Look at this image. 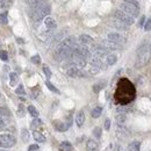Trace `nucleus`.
I'll return each instance as SVG.
<instances>
[{
	"mask_svg": "<svg viewBox=\"0 0 151 151\" xmlns=\"http://www.w3.org/2000/svg\"><path fill=\"white\" fill-rule=\"evenodd\" d=\"M107 40H109V41H112V42H114V43H116L119 45L126 43V37L122 36L119 33H110V34H108L107 35Z\"/></svg>",
	"mask_w": 151,
	"mask_h": 151,
	"instance_id": "8",
	"label": "nucleus"
},
{
	"mask_svg": "<svg viewBox=\"0 0 151 151\" xmlns=\"http://www.w3.org/2000/svg\"><path fill=\"white\" fill-rule=\"evenodd\" d=\"M116 61H117V57L114 54H108L106 56V64L107 65H114L116 63Z\"/></svg>",
	"mask_w": 151,
	"mask_h": 151,
	"instance_id": "21",
	"label": "nucleus"
},
{
	"mask_svg": "<svg viewBox=\"0 0 151 151\" xmlns=\"http://www.w3.org/2000/svg\"><path fill=\"white\" fill-rule=\"evenodd\" d=\"M66 73H68L69 77H72V78H79V77H82V76H84V73L81 72V70L78 69L75 65L69 66L68 70H66Z\"/></svg>",
	"mask_w": 151,
	"mask_h": 151,
	"instance_id": "12",
	"label": "nucleus"
},
{
	"mask_svg": "<svg viewBox=\"0 0 151 151\" xmlns=\"http://www.w3.org/2000/svg\"><path fill=\"white\" fill-rule=\"evenodd\" d=\"M64 36H65V31H64V30L54 34L52 37L49 40V44H50V45H55V44H57V43H61V42L63 41Z\"/></svg>",
	"mask_w": 151,
	"mask_h": 151,
	"instance_id": "9",
	"label": "nucleus"
},
{
	"mask_svg": "<svg viewBox=\"0 0 151 151\" xmlns=\"http://www.w3.org/2000/svg\"><path fill=\"white\" fill-rule=\"evenodd\" d=\"M0 96H1V94H0Z\"/></svg>",
	"mask_w": 151,
	"mask_h": 151,
	"instance_id": "52",
	"label": "nucleus"
},
{
	"mask_svg": "<svg viewBox=\"0 0 151 151\" xmlns=\"http://www.w3.org/2000/svg\"><path fill=\"white\" fill-rule=\"evenodd\" d=\"M38 145L37 144H31V145H29V148H28V151H37L38 150Z\"/></svg>",
	"mask_w": 151,
	"mask_h": 151,
	"instance_id": "45",
	"label": "nucleus"
},
{
	"mask_svg": "<svg viewBox=\"0 0 151 151\" xmlns=\"http://www.w3.org/2000/svg\"><path fill=\"white\" fill-rule=\"evenodd\" d=\"M114 151H126V149L121 144H116L115 148H114Z\"/></svg>",
	"mask_w": 151,
	"mask_h": 151,
	"instance_id": "46",
	"label": "nucleus"
},
{
	"mask_svg": "<svg viewBox=\"0 0 151 151\" xmlns=\"http://www.w3.org/2000/svg\"><path fill=\"white\" fill-rule=\"evenodd\" d=\"M99 145L94 140H88L86 143V151H98Z\"/></svg>",
	"mask_w": 151,
	"mask_h": 151,
	"instance_id": "18",
	"label": "nucleus"
},
{
	"mask_svg": "<svg viewBox=\"0 0 151 151\" xmlns=\"http://www.w3.org/2000/svg\"><path fill=\"white\" fill-rule=\"evenodd\" d=\"M10 1H8V0H1L0 1V9H6V8H8L9 7V3Z\"/></svg>",
	"mask_w": 151,
	"mask_h": 151,
	"instance_id": "36",
	"label": "nucleus"
},
{
	"mask_svg": "<svg viewBox=\"0 0 151 151\" xmlns=\"http://www.w3.org/2000/svg\"><path fill=\"white\" fill-rule=\"evenodd\" d=\"M71 59H72L75 66H77L78 69H82L86 66V58H84L81 55L76 52L75 50H72V52H71Z\"/></svg>",
	"mask_w": 151,
	"mask_h": 151,
	"instance_id": "6",
	"label": "nucleus"
},
{
	"mask_svg": "<svg viewBox=\"0 0 151 151\" xmlns=\"http://www.w3.org/2000/svg\"><path fill=\"white\" fill-rule=\"evenodd\" d=\"M17 81H19V76H17V73H15V72L9 73V85L10 86H15Z\"/></svg>",
	"mask_w": 151,
	"mask_h": 151,
	"instance_id": "24",
	"label": "nucleus"
},
{
	"mask_svg": "<svg viewBox=\"0 0 151 151\" xmlns=\"http://www.w3.org/2000/svg\"><path fill=\"white\" fill-rule=\"evenodd\" d=\"M115 17L119 19L120 21H122V22H123L124 24H127V26H130V24L134 23V17L130 16V15H128L127 13H124V12L121 10V9H119V10L115 12Z\"/></svg>",
	"mask_w": 151,
	"mask_h": 151,
	"instance_id": "7",
	"label": "nucleus"
},
{
	"mask_svg": "<svg viewBox=\"0 0 151 151\" xmlns=\"http://www.w3.org/2000/svg\"><path fill=\"white\" fill-rule=\"evenodd\" d=\"M73 150V147L70 142L68 141H64L59 144V151H72Z\"/></svg>",
	"mask_w": 151,
	"mask_h": 151,
	"instance_id": "20",
	"label": "nucleus"
},
{
	"mask_svg": "<svg viewBox=\"0 0 151 151\" xmlns=\"http://www.w3.org/2000/svg\"><path fill=\"white\" fill-rule=\"evenodd\" d=\"M101 133H102V130H101L100 127H95L94 130H93V135H94L96 138H100V137H101Z\"/></svg>",
	"mask_w": 151,
	"mask_h": 151,
	"instance_id": "35",
	"label": "nucleus"
},
{
	"mask_svg": "<svg viewBox=\"0 0 151 151\" xmlns=\"http://www.w3.org/2000/svg\"><path fill=\"white\" fill-rule=\"evenodd\" d=\"M44 26L47 27L48 30H52V29H55L57 27V23H56L55 19H52L50 16H47L45 20H44Z\"/></svg>",
	"mask_w": 151,
	"mask_h": 151,
	"instance_id": "16",
	"label": "nucleus"
},
{
	"mask_svg": "<svg viewBox=\"0 0 151 151\" xmlns=\"http://www.w3.org/2000/svg\"><path fill=\"white\" fill-rule=\"evenodd\" d=\"M144 29H145L147 31L151 30V19H148V20H147V22L144 23Z\"/></svg>",
	"mask_w": 151,
	"mask_h": 151,
	"instance_id": "43",
	"label": "nucleus"
},
{
	"mask_svg": "<svg viewBox=\"0 0 151 151\" xmlns=\"http://www.w3.org/2000/svg\"><path fill=\"white\" fill-rule=\"evenodd\" d=\"M115 134L119 138H127L129 135L128 129L123 126V124H116V129H115Z\"/></svg>",
	"mask_w": 151,
	"mask_h": 151,
	"instance_id": "10",
	"label": "nucleus"
},
{
	"mask_svg": "<svg viewBox=\"0 0 151 151\" xmlns=\"http://www.w3.org/2000/svg\"><path fill=\"white\" fill-rule=\"evenodd\" d=\"M8 123H9V117L8 116H0V129L6 128Z\"/></svg>",
	"mask_w": 151,
	"mask_h": 151,
	"instance_id": "27",
	"label": "nucleus"
},
{
	"mask_svg": "<svg viewBox=\"0 0 151 151\" xmlns=\"http://www.w3.org/2000/svg\"><path fill=\"white\" fill-rule=\"evenodd\" d=\"M140 149H141V143L137 142V141H134L128 145V150L129 151H140Z\"/></svg>",
	"mask_w": 151,
	"mask_h": 151,
	"instance_id": "23",
	"label": "nucleus"
},
{
	"mask_svg": "<svg viewBox=\"0 0 151 151\" xmlns=\"http://www.w3.org/2000/svg\"><path fill=\"white\" fill-rule=\"evenodd\" d=\"M45 85H47V87H48V88H49L51 92H54V93H57V94L59 93V91H58V89H57V88H56V87H55V86H54V85H52L50 81H48V80H47V81H45Z\"/></svg>",
	"mask_w": 151,
	"mask_h": 151,
	"instance_id": "32",
	"label": "nucleus"
},
{
	"mask_svg": "<svg viewBox=\"0 0 151 151\" xmlns=\"http://www.w3.org/2000/svg\"><path fill=\"white\" fill-rule=\"evenodd\" d=\"M0 151H6V150H0Z\"/></svg>",
	"mask_w": 151,
	"mask_h": 151,
	"instance_id": "51",
	"label": "nucleus"
},
{
	"mask_svg": "<svg viewBox=\"0 0 151 151\" xmlns=\"http://www.w3.org/2000/svg\"><path fill=\"white\" fill-rule=\"evenodd\" d=\"M42 126V121L38 119V117H36V119H34L33 121H31V128H38V127H41Z\"/></svg>",
	"mask_w": 151,
	"mask_h": 151,
	"instance_id": "31",
	"label": "nucleus"
},
{
	"mask_svg": "<svg viewBox=\"0 0 151 151\" xmlns=\"http://www.w3.org/2000/svg\"><path fill=\"white\" fill-rule=\"evenodd\" d=\"M43 72H44V75L47 76V78H50L51 77V71H50V69H49L48 65H43Z\"/></svg>",
	"mask_w": 151,
	"mask_h": 151,
	"instance_id": "37",
	"label": "nucleus"
},
{
	"mask_svg": "<svg viewBox=\"0 0 151 151\" xmlns=\"http://www.w3.org/2000/svg\"><path fill=\"white\" fill-rule=\"evenodd\" d=\"M26 2L29 5V6H31V7H37V6H40L41 3H43V0H26Z\"/></svg>",
	"mask_w": 151,
	"mask_h": 151,
	"instance_id": "29",
	"label": "nucleus"
},
{
	"mask_svg": "<svg viewBox=\"0 0 151 151\" xmlns=\"http://www.w3.org/2000/svg\"><path fill=\"white\" fill-rule=\"evenodd\" d=\"M21 137H22V141H23V142H28V141H29V137H30L29 131H28L27 129H22V130H21Z\"/></svg>",
	"mask_w": 151,
	"mask_h": 151,
	"instance_id": "30",
	"label": "nucleus"
},
{
	"mask_svg": "<svg viewBox=\"0 0 151 151\" xmlns=\"http://www.w3.org/2000/svg\"><path fill=\"white\" fill-rule=\"evenodd\" d=\"M109 128H110V121L107 119V120L105 121V129H106V130H109Z\"/></svg>",
	"mask_w": 151,
	"mask_h": 151,
	"instance_id": "47",
	"label": "nucleus"
},
{
	"mask_svg": "<svg viewBox=\"0 0 151 151\" xmlns=\"http://www.w3.org/2000/svg\"><path fill=\"white\" fill-rule=\"evenodd\" d=\"M150 56L151 54H150V50H149V44L144 42L137 49V63H136V66H143V65H145L149 62Z\"/></svg>",
	"mask_w": 151,
	"mask_h": 151,
	"instance_id": "2",
	"label": "nucleus"
},
{
	"mask_svg": "<svg viewBox=\"0 0 151 151\" xmlns=\"http://www.w3.org/2000/svg\"><path fill=\"white\" fill-rule=\"evenodd\" d=\"M54 126H55V129L58 130V131H65L70 128L71 126V122H68V123H64V122H61V121H55L54 122Z\"/></svg>",
	"mask_w": 151,
	"mask_h": 151,
	"instance_id": "14",
	"label": "nucleus"
},
{
	"mask_svg": "<svg viewBox=\"0 0 151 151\" xmlns=\"http://www.w3.org/2000/svg\"><path fill=\"white\" fill-rule=\"evenodd\" d=\"M112 27H114V28H116V29H119V30H126L127 29V24H124L122 21H120L119 19H114V20H112L110 21V23H109Z\"/></svg>",
	"mask_w": 151,
	"mask_h": 151,
	"instance_id": "15",
	"label": "nucleus"
},
{
	"mask_svg": "<svg viewBox=\"0 0 151 151\" xmlns=\"http://www.w3.org/2000/svg\"><path fill=\"white\" fill-rule=\"evenodd\" d=\"M33 136H34V138H35L36 142H40V143L45 142V137L43 136V134H41V133H38V131H34V133H33Z\"/></svg>",
	"mask_w": 151,
	"mask_h": 151,
	"instance_id": "26",
	"label": "nucleus"
},
{
	"mask_svg": "<svg viewBox=\"0 0 151 151\" xmlns=\"http://www.w3.org/2000/svg\"><path fill=\"white\" fill-rule=\"evenodd\" d=\"M50 10H51L50 9V6L48 3H45V2H43L40 6H37V7L34 8V10L31 12L30 16H31V19L34 21L37 22V21H41L42 19H44L45 16H48L50 14Z\"/></svg>",
	"mask_w": 151,
	"mask_h": 151,
	"instance_id": "4",
	"label": "nucleus"
},
{
	"mask_svg": "<svg viewBox=\"0 0 151 151\" xmlns=\"http://www.w3.org/2000/svg\"><path fill=\"white\" fill-rule=\"evenodd\" d=\"M149 50H150V54H151V43L149 44Z\"/></svg>",
	"mask_w": 151,
	"mask_h": 151,
	"instance_id": "50",
	"label": "nucleus"
},
{
	"mask_svg": "<svg viewBox=\"0 0 151 151\" xmlns=\"http://www.w3.org/2000/svg\"><path fill=\"white\" fill-rule=\"evenodd\" d=\"M99 72H100V69H99V68H96V66H94V65H91V68H89V73L96 75V73H99Z\"/></svg>",
	"mask_w": 151,
	"mask_h": 151,
	"instance_id": "38",
	"label": "nucleus"
},
{
	"mask_svg": "<svg viewBox=\"0 0 151 151\" xmlns=\"http://www.w3.org/2000/svg\"><path fill=\"white\" fill-rule=\"evenodd\" d=\"M8 115H9V110L7 108L0 107V116H8Z\"/></svg>",
	"mask_w": 151,
	"mask_h": 151,
	"instance_id": "40",
	"label": "nucleus"
},
{
	"mask_svg": "<svg viewBox=\"0 0 151 151\" xmlns=\"http://www.w3.org/2000/svg\"><path fill=\"white\" fill-rule=\"evenodd\" d=\"M102 47H103L105 49H107L108 51H109V50H116V49L120 48L119 44H116V43H114V42H112V41H109V40H105V41L102 42Z\"/></svg>",
	"mask_w": 151,
	"mask_h": 151,
	"instance_id": "17",
	"label": "nucleus"
},
{
	"mask_svg": "<svg viewBox=\"0 0 151 151\" xmlns=\"http://www.w3.org/2000/svg\"><path fill=\"white\" fill-rule=\"evenodd\" d=\"M28 112H29V114H30L34 119L38 117V110H37L34 106H29V107H28Z\"/></svg>",
	"mask_w": 151,
	"mask_h": 151,
	"instance_id": "28",
	"label": "nucleus"
},
{
	"mask_svg": "<svg viewBox=\"0 0 151 151\" xmlns=\"http://www.w3.org/2000/svg\"><path fill=\"white\" fill-rule=\"evenodd\" d=\"M15 93L16 94H26V91H24V88H23V86L22 85H19V87L15 89Z\"/></svg>",
	"mask_w": 151,
	"mask_h": 151,
	"instance_id": "39",
	"label": "nucleus"
},
{
	"mask_svg": "<svg viewBox=\"0 0 151 151\" xmlns=\"http://www.w3.org/2000/svg\"><path fill=\"white\" fill-rule=\"evenodd\" d=\"M103 86H105V82H99V84H95V85L93 86V91H94L95 93H98V92H100V91L103 88Z\"/></svg>",
	"mask_w": 151,
	"mask_h": 151,
	"instance_id": "34",
	"label": "nucleus"
},
{
	"mask_svg": "<svg viewBox=\"0 0 151 151\" xmlns=\"http://www.w3.org/2000/svg\"><path fill=\"white\" fill-rule=\"evenodd\" d=\"M121 10H123L124 13H127L128 15L136 17L140 14V5L137 0H126L122 5H121Z\"/></svg>",
	"mask_w": 151,
	"mask_h": 151,
	"instance_id": "3",
	"label": "nucleus"
},
{
	"mask_svg": "<svg viewBox=\"0 0 151 151\" xmlns=\"http://www.w3.org/2000/svg\"><path fill=\"white\" fill-rule=\"evenodd\" d=\"M101 113H102V108H101V107H95V108H93V109H92L91 115H92V117L98 119V117H100Z\"/></svg>",
	"mask_w": 151,
	"mask_h": 151,
	"instance_id": "25",
	"label": "nucleus"
},
{
	"mask_svg": "<svg viewBox=\"0 0 151 151\" xmlns=\"http://www.w3.org/2000/svg\"><path fill=\"white\" fill-rule=\"evenodd\" d=\"M15 143H16L15 137L12 136L10 134H0V148L9 149L14 147Z\"/></svg>",
	"mask_w": 151,
	"mask_h": 151,
	"instance_id": "5",
	"label": "nucleus"
},
{
	"mask_svg": "<svg viewBox=\"0 0 151 151\" xmlns=\"http://www.w3.org/2000/svg\"><path fill=\"white\" fill-rule=\"evenodd\" d=\"M78 40H79V43H80V45H85V47H87V45H91V44H93V42H94V40H93L91 36L86 35V34H82V35H80Z\"/></svg>",
	"mask_w": 151,
	"mask_h": 151,
	"instance_id": "13",
	"label": "nucleus"
},
{
	"mask_svg": "<svg viewBox=\"0 0 151 151\" xmlns=\"http://www.w3.org/2000/svg\"><path fill=\"white\" fill-rule=\"evenodd\" d=\"M144 22H145V17L142 16L141 20H140V27H143V26H144Z\"/></svg>",
	"mask_w": 151,
	"mask_h": 151,
	"instance_id": "48",
	"label": "nucleus"
},
{
	"mask_svg": "<svg viewBox=\"0 0 151 151\" xmlns=\"http://www.w3.org/2000/svg\"><path fill=\"white\" fill-rule=\"evenodd\" d=\"M84 122H85V113L82 110H80V112H78V114L76 116V123L78 127H81L84 124Z\"/></svg>",
	"mask_w": 151,
	"mask_h": 151,
	"instance_id": "19",
	"label": "nucleus"
},
{
	"mask_svg": "<svg viewBox=\"0 0 151 151\" xmlns=\"http://www.w3.org/2000/svg\"><path fill=\"white\" fill-rule=\"evenodd\" d=\"M135 96V88L133 84L127 79H121L117 85V91L115 93V98L121 103H127L131 101Z\"/></svg>",
	"mask_w": 151,
	"mask_h": 151,
	"instance_id": "1",
	"label": "nucleus"
},
{
	"mask_svg": "<svg viewBox=\"0 0 151 151\" xmlns=\"http://www.w3.org/2000/svg\"><path fill=\"white\" fill-rule=\"evenodd\" d=\"M17 42H19V43H23V40H21V38H17Z\"/></svg>",
	"mask_w": 151,
	"mask_h": 151,
	"instance_id": "49",
	"label": "nucleus"
},
{
	"mask_svg": "<svg viewBox=\"0 0 151 151\" xmlns=\"http://www.w3.org/2000/svg\"><path fill=\"white\" fill-rule=\"evenodd\" d=\"M0 23L1 24H7L8 23V19H7V13H1L0 14Z\"/></svg>",
	"mask_w": 151,
	"mask_h": 151,
	"instance_id": "33",
	"label": "nucleus"
},
{
	"mask_svg": "<svg viewBox=\"0 0 151 151\" xmlns=\"http://www.w3.org/2000/svg\"><path fill=\"white\" fill-rule=\"evenodd\" d=\"M92 54H93V56H95V57L102 58V57H106V56L108 55V50H107V49H105L103 47L96 45V47H94V48H93Z\"/></svg>",
	"mask_w": 151,
	"mask_h": 151,
	"instance_id": "11",
	"label": "nucleus"
},
{
	"mask_svg": "<svg viewBox=\"0 0 151 151\" xmlns=\"http://www.w3.org/2000/svg\"><path fill=\"white\" fill-rule=\"evenodd\" d=\"M41 62V57L38 56V55H35V56H33L31 57V63H34V64H38Z\"/></svg>",
	"mask_w": 151,
	"mask_h": 151,
	"instance_id": "42",
	"label": "nucleus"
},
{
	"mask_svg": "<svg viewBox=\"0 0 151 151\" xmlns=\"http://www.w3.org/2000/svg\"><path fill=\"white\" fill-rule=\"evenodd\" d=\"M0 58H1V61H3V62L8 61V55H7V52H6V51H0Z\"/></svg>",
	"mask_w": 151,
	"mask_h": 151,
	"instance_id": "41",
	"label": "nucleus"
},
{
	"mask_svg": "<svg viewBox=\"0 0 151 151\" xmlns=\"http://www.w3.org/2000/svg\"><path fill=\"white\" fill-rule=\"evenodd\" d=\"M17 115H19V116H23V115H24V109H23V106H22V105H19Z\"/></svg>",
	"mask_w": 151,
	"mask_h": 151,
	"instance_id": "44",
	"label": "nucleus"
},
{
	"mask_svg": "<svg viewBox=\"0 0 151 151\" xmlns=\"http://www.w3.org/2000/svg\"><path fill=\"white\" fill-rule=\"evenodd\" d=\"M115 121L117 124H123L126 121H127V115L124 113H119L116 116H115Z\"/></svg>",
	"mask_w": 151,
	"mask_h": 151,
	"instance_id": "22",
	"label": "nucleus"
}]
</instances>
